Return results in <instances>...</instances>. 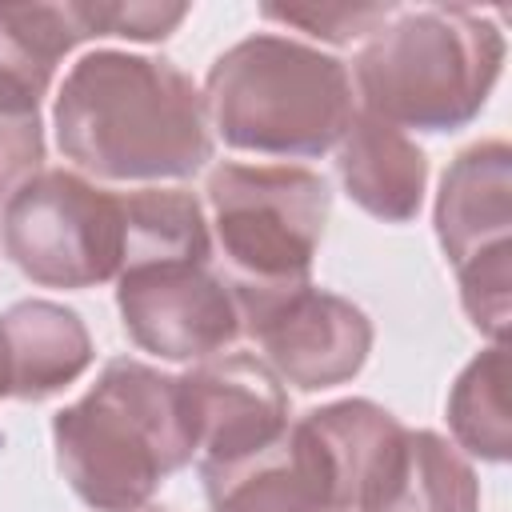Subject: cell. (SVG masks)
<instances>
[{"label":"cell","mask_w":512,"mask_h":512,"mask_svg":"<svg viewBox=\"0 0 512 512\" xmlns=\"http://www.w3.org/2000/svg\"><path fill=\"white\" fill-rule=\"evenodd\" d=\"M52 128L64 160L112 184L188 180L212 160L204 96L164 56H80L56 92Z\"/></svg>","instance_id":"6da1fadb"},{"label":"cell","mask_w":512,"mask_h":512,"mask_svg":"<svg viewBox=\"0 0 512 512\" xmlns=\"http://www.w3.org/2000/svg\"><path fill=\"white\" fill-rule=\"evenodd\" d=\"M56 468L96 512H144L164 476L196 456L180 376L116 356L96 384L52 416Z\"/></svg>","instance_id":"7a4b0ae2"},{"label":"cell","mask_w":512,"mask_h":512,"mask_svg":"<svg viewBox=\"0 0 512 512\" xmlns=\"http://www.w3.org/2000/svg\"><path fill=\"white\" fill-rule=\"evenodd\" d=\"M504 68V32L468 4L396 8L352 64L356 108L416 132H456L480 116Z\"/></svg>","instance_id":"3957f363"},{"label":"cell","mask_w":512,"mask_h":512,"mask_svg":"<svg viewBox=\"0 0 512 512\" xmlns=\"http://www.w3.org/2000/svg\"><path fill=\"white\" fill-rule=\"evenodd\" d=\"M200 96L228 148L284 160L324 156L356 116L348 68L280 32H256L220 52Z\"/></svg>","instance_id":"277c9868"},{"label":"cell","mask_w":512,"mask_h":512,"mask_svg":"<svg viewBox=\"0 0 512 512\" xmlns=\"http://www.w3.org/2000/svg\"><path fill=\"white\" fill-rule=\"evenodd\" d=\"M204 192L232 296L312 284L332 208L324 176L296 164H216Z\"/></svg>","instance_id":"5b68a950"},{"label":"cell","mask_w":512,"mask_h":512,"mask_svg":"<svg viewBox=\"0 0 512 512\" xmlns=\"http://www.w3.org/2000/svg\"><path fill=\"white\" fill-rule=\"evenodd\" d=\"M4 256L44 288H92L116 280L124 252L120 196L80 172L40 168L0 208Z\"/></svg>","instance_id":"8992f818"},{"label":"cell","mask_w":512,"mask_h":512,"mask_svg":"<svg viewBox=\"0 0 512 512\" xmlns=\"http://www.w3.org/2000/svg\"><path fill=\"white\" fill-rule=\"evenodd\" d=\"M240 332L256 340L276 380L320 392L352 380L372 352V320L316 284L236 296Z\"/></svg>","instance_id":"52a82bcc"},{"label":"cell","mask_w":512,"mask_h":512,"mask_svg":"<svg viewBox=\"0 0 512 512\" xmlns=\"http://www.w3.org/2000/svg\"><path fill=\"white\" fill-rule=\"evenodd\" d=\"M116 308L136 348L200 364L240 336V308L208 264H156L116 276Z\"/></svg>","instance_id":"ba28073f"},{"label":"cell","mask_w":512,"mask_h":512,"mask_svg":"<svg viewBox=\"0 0 512 512\" xmlns=\"http://www.w3.org/2000/svg\"><path fill=\"white\" fill-rule=\"evenodd\" d=\"M196 468H232L288 432V396L272 368L256 356H208L180 376Z\"/></svg>","instance_id":"9c48e42d"},{"label":"cell","mask_w":512,"mask_h":512,"mask_svg":"<svg viewBox=\"0 0 512 512\" xmlns=\"http://www.w3.org/2000/svg\"><path fill=\"white\" fill-rule=\"evenodd\" d=\"M324 468L336 512H372L404 444V424L372 400H336L296 420Z\"/></svg>","instance_id":"30bf717a"},{"label":"cell","mask_w":512,"mask_h":512,"mask_svg":"<svg viewBox=\"0 0 512 512\" xmlns=\"http://www.w3.org/2000/svg\"><path fill=\"white\" fill-rule=\"evenodd\" d=\"M436 240L452 268L512 244V148L508 140H480L464 148L440 176Z\"/></svg>","instance_id":"8fae6325"},{"label":"cell","mask_w":512,"mask_h":512,"mask_svg":"<svg viewBox=\"0 0 512 512\" xmlns=\"http://www.w3.org/2000/svg\"><path fill=\"white\" fill-rule=\"evenodd\" d=\"M92 364L84 320L56 300H20L0 312V384L16 400H48Z\"/></svg>","instance_id":"7c38bea8"},{"label":"cell","mask_w":512,"mask_h":512,"mask_svg":"<svg viewBox=\"0 0 512 512\" xmlns=\"http://www.w3.org/2000/svg\"><path fill=\"white\" fill-rule=\"evenodd\" d=\"M336 148V172L344 180V192L368 216L384 224H408L420 212L428 160L408 132L356 108Z\"/></svg>","instance_id":"4fadbf2b"},{"label":"cell","mask_w":512,"mask_h":512,"mask_svg":"<svg viewBox=\"0 0 512 512\" xmlns=\"http://www.w3.org/2000/svg\"><path fill=\"white\" fill-rule=\"evenodd\" d=\"M200 480L212 512H336L324 468L300 424H288V432L264 452L204 472Z\"/></svg>","instance_id":"5bb4252c"},{"label":"cell","mask_w":512,"mask_h":512,"mask_svg":"<svg viewBox=\"0 0 512 512\" xmlns=\"http://www.w3.org/2000/svg\"><path fill=\"white\" fill-rule=\"evenodd\" d=\"M80 40L72 4H0V116L40 120L56 64Z\"/></svg>","instance_id":"9a60e30c"},{"label":"cell","mask_w":512,"mask_h":512,"mask_svg":"<svg viewBox=\"0 0 512 512\" xmlns=\"http://www.w3.org/2000/svg\"><path fill=\"white\" fill-rule=\"evenodd\" d=\"M120 212H124L120 272L156 268V264H208L212 236H208L204 204L192 192L136 188L120 196Z\"/></svg>","instance_id":"2e32d148"},{"label":"cell","mask_w":512,"mask_h":512,"mask_svg":"<svg viewBox=\"0 0 512 512\" xmlns=\"http://www.w3.org/2000/svg\"><path fill=\"white\" fill-rule=\"evenodd\" d=\"M372 512H480V480L468 456L440 432L408 428Z\"/></svg>","instance_id":"e0dca14e"},{"label":"cell","mask_w":512,"mask_h":512,"mask_svg":"<svg viewBox=\"0 0 512 512\" xmlns=\"http://www.w3.org/2000/svg\"><path fill=\"white\" fill-rule=\"evenodd\" d=\"M448 428L468 456L508 460L512 452V416H508V356L500 344L468 360L448 392Z\"/></svg>","instance_id":"ac0fdd59"},{"label":"cell","mask_w":512,"mask_h":512,"mask_svg":"<svg viewBox=\"0 0 512 512\" xmlns=\"http://www.w3.org/2000/svg\"><path fill=\"white\" fill-rule=\"evenodd\" d=\"M260 16L300 28L312 40L340 48L352 40H368L380 24L396 16V4H264Z\"/></svg>","instance_id":"d6986e66"},{"label":"cell","mask_w":512,"mask_h":512,"mask_svg":"<svg viewBox=\"0 0 512 512\" xmlns=\"http://www.w3.org/2000/svg\"><path fill=\"white\" fill-rule=\"evenodd\" d=\"M460 276V300L468 320L488 336L504 340L508 328V288H512V244H500L492 252H480L476 260L456 268Z\"/></svg>","instance_id":"ffe728a7"},{"label":"cell","mask_w":512,"mask_h":512,"mask_svg":"<svg viewBox=\"0 0 512 512\" xmlns=\"http://www.w3.org/2000/svg\"><path fill=\"white\" fill-rule=\"evenodd\" d=\"M80 28L88 40L96 36H124V40H164L176 32V24L188 16V4H152V0H96V4H72Z\"/></svg>","instance_id":"44dd1931"},{"label":"cell","mask_w":512,"mask_h":512,"mask_svg":"<svg viewBox=\"0 0 512 512\" xmlns=\"http://www.w3.org/2000/svg\"><path fill=\"white\" fill-rule=\"evenodd\" d=\"M44 164V128L40 120H12L0 116V200Z\"/></svg>","instance_id":"7402d4cb"},{"label":"cell","mask_w":512,"mask_h":512,"mask_svg":"<svg viewBox=\"0 0 512 512\" xmlns=\"http://www.w3.org/2000/svg\"><path fill=\"white\" fill-rule=\"evenodd\" d=\"M0 400H4V384H0Z\"/></svg>","instance_id":"603a6c76"},{"label":"cell","mask_w":512,"mask_h":512,"mask_svg":"<svg viewBox=\"0 0 512 512\" xmlns=\"http://www.w3.org/2000/svg\"><path fill=\"white\" fill-rule=\"evenodd\" d=\"M144 512H148V508H144Z\"/></svg>","instance_id":"cb8c5ba5"}]
</instances>
